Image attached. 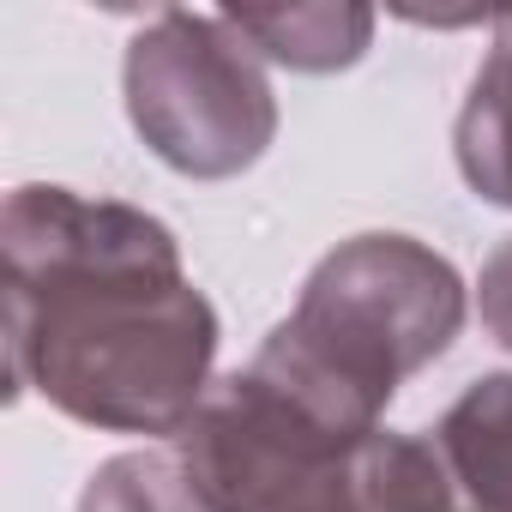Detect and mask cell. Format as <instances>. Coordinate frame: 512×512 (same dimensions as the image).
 I'll list each match as a JSON object with an SVG mask.
<instances>
[{"instance_id": "obj_3", "label": "cell", "mask_w": 512, "mask_h": 512, "mask_svg": "<svg viewBox=\"0 0 512 512\" xmlns=\"http://www.w3.org/2000/svg\"><path fill=\"white\" fill-rule=\"evenodd\" d=\"M121 97L145 151L187 181H229L278 139L272 73L223 13H151L127 37Z\"/></svg>"}, {"instance_id": "obj_5", "label": "cell", "mask_w": 512, "mask_h": 512, "mask_svg": "<svg viewBox=\"0 0 512 512\" xmlns=\"http://www.w3.org/2000/svg\"><path fill=\"white\" fill-rule=\"evenodd\" d=\"M428 440L476 512H512V374H476Z\"/></svg>"}, {"instance_id": "obj_6", "label": "cell", "mask_w": 512, "mask_h": 512, "mask_svg": "<svg viewBox=\"0 0 512 512\" xmlns=\"http://www.w3.org/2000/svg\"><path fill=\"white\" fill-rule=\"evenodd\" d=\"M452 157L476 199L512 211V13L488 19V55L458 103Z\"/></svg>"}, {"instance_id": "obj_1", "label": "cell", "mask_w": 512, "mask_h": 512, "mask_svg": "<svg viewBox=\"0 0 512 512\" xmlns=\"http://www.w3.org/2000/svg\"><path fill=\"white\" fill-rule=\"evenodd\" d=\"M7 386L103 434H181L211 392L217 308L163 217L25 181L0 205Z\"/></svg>"}, {"instance_id": "obj_10", "label": "cell", "mask_w": 512, "mask_h": 512, "mask_svg": "<svg viewBox=\"0 0 512 512\" xmlns=\"http://www.w3.org/2000/svg\"><path fill=\"white\" fill-rule=\"evenodd\" d=\"M476 314H482V332L512 356V235L482 260L476 272Z\"/></svg>"}, {"instance_id": "obj_4", "label": "cell", "mask_w": 512, "mask_h": 512, "mask_svg": "<svg viewBox=\"0 0 512 512\" xmlns=\"http://www.w3.org/2000/svg\"><path fill=\"white\" fill-rule=\"evenodd\" d=\"M368 434H344L260 368L211 380L175 452L205 512H368Z\"/></svg>"}, {"instance_id": "obj_7", "label": "cell", "mask_w": 512, "mask_h": 512, "mask_svg": "<svg viewBox=\"0 0 512 512\" xmlns=\"http://www.w3.org/2000/svg\"><path fill=\"white\" fill-rule=\"evenodd\" d=\"M260 61L290 73H344L374 49V7L314 0V7H229L223 13Z\"/></svg>"}, {"instance_id": "obj_8", "label": "cell", "mask_w": 512, "mask_h": 512, "mask_svg": "<svg viewBox=\"0 0 512 512\" xmlns=\"http://www.w3.org/2000/svg\"><path fill=\"white\" fill-rule=\"evenodd\" d=\"M362 476H368V512H476L464 488L452 482L446 458L434 452L428 428L422 434H368L362 446Z\"/></svg>"}, {"instance_id": "obj_2", "label": "cell", "mask_w": 512, "mask_h": 512, "mask_svg": "<svg viewBox=\"0 0 512 512\" xmlns=\"http://www.w3.org/2000/svg\"><path fill=\"white\" fill-rule=\"evenodd\" d=\"M470 290L446 253L398 229L338 241L247 368L344 434H380L398 386L464 332Z\"/></svg>"}, {"instance_id": "obj_9", "label": "cell", "mask_w": 512, "mask_h": 512, "mask_svg": "<svg viewBox=\"0 0 512 512\" xmlns=\"http://www.w3.org/2000/svg\"><path fill=\"white\" fill-rule=\"evenodd\" d=\"M79 512H205L193 494V476L181 464V452H157V446H133L103 458L85 476Z\"/></svg>"}]
</instances>
